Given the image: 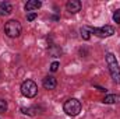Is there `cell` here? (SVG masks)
Wrapping results in <instances>:
<instances>
[{"mask_svg": "<svg viewBox=\"0 0 120 119\" xmlns=\"http://www.w3.org/2000/svg\"><path fill=\"white\" fill-rule=\"evenodd\" d=\"M105 60H106V64H108V67H109V73H110L113 81L117 83V84H120V67H119V63H117L116 56H115L113 53L108 52V53L105 55Z\"/></svg>", "mask_w": 120, "mask_h": 119, "instance_id": "6da1fadb", "label": "cell"}, {"mask_svg": "<svg viewBox=\"0 0 120 119\" xmlns=\"http://www.w3.org/2000/svg\"><path fill=\"white\" fill-rule=\"evenodd\" d=\"M63 109H64V112H66L68 116H77V115L81 112L82 105H81V102H80L77 98H70V99H67V101L64 102Z\"/></svg>", "mask_w": 120, "mask_h": 119, "instance_id": "7a4b0ae2", "label": "cell"}, {"mask_svg": "<svg viewBox=\"0 0 120 119\" xmlns=\"http://www.w3.org/2000/svg\"><path fill=\"white\" fill-rule=\"evenodd\" d=\"M21 31H22V27H21L20 21H17V20H10V21H7L6 25H4V32H6V35L10 36V38H17V36H20Z\"/></svg>", "mask_w": 120, "mask_h": 119, "instance_id": "3957f363", "label": "cell"}, {"mask_svg": "<svg viewBox=\"0 0 120 119\" xmlns=\"http://www.w3.org/2000/svg\"><path fill=\"white\" fill-rule=\"evenodd\" d=\"M21 94L27 98H34L38 94V86L32 80H25L21 84Z\"/></svg>", "mask_w": 120, "mask_h": 119, "instance_id": "277c9868", "label": "cell"}, {"mask_svg": "<svg viewBox=\"0 0 120 119\" xmlns=\"http://www.w3.org/2000/svg\"><path fill=\"white\" fill-rule=\"evenodd\" d=\"M90 34H94L99 38H108V36H112L115 34V28L112 25H105V27H101V28H95V27H87Z\"/></svg>", "mask_w": 120, "mask_h": 119, "instance_id": "5b68a950", "label": "cell"}, {"mask_svg": "<svg viewBox=\"0 0 120 119\" xmlns=\"http://www.w3.org/2000/svg\"><path fill=\"white\" fill-rule=\"evenodd\" d=\"M81 7H82V3H81L80 0H68V1L66 3V8H67V11L71 13V14L78 13V11L81 10Z\"/></svg>", "mask_w": 120, "mask_h": 119, "instance_id": "8992f818", "label": "cell"}, {"mask_svg": "<svg viewBox=\"0 0 120 119\" xmlns=\"http://www.w3.org/2000/svg\"><path fill=\"white\" fill-rule=\"evenodd\" d=\"M42 86L46 90H55L57 87V80H56V77H53V76H46V77L43 79V81H42Z\"/></svg>", "mask_w": 120, "mask_h": 119, "instance_id": "52a82bcc", "label": "cell"}, {"mask_svg": "<svg viewBox=\"0 0 120 119\" xmlns=\"http://www.w3.org/2000/svg\"><path fill=\"white\" fill-rule=\"evenodd\" d=\"M13 13V4L8 1H1L0 3V16H8Z\"/></svg>", "mask_w": 120, "mask_h": 119, "instance_id": "ba28073f", "label": "cell"}, {"mask_svg": "<svg viewBox=\"0 0 120 119\" xmlns=\"http://www.w3.org/2000/svg\"><path fill=\"white\" fill-rule=\"evenodd\" d=\"M41 7H42V1H39V0H30V1L25 3V10L27 11H35Z\"/></svg>", "mask_w": 120, "mask_h": 119, "instance_id": "9c48e42d", "label": "cell"}, {"mask_svg": "<svg viewBox=\"0 0 120 119\" xmlns=\"http://www.w3.org/2000/svg\"><path fill=\"white\" fill-rule=\"evenodd\" d=\"M119 101H120V95H117V94L106 95V97L102 99V102H103V104H116V102H119Z\"/></svg>", "mask_w": 120, "mask_h": 119, "instance_id": "30bf717a", "label": "cell"}, {"mask_svg": "<svg viewBox=\"0 0 120 119\" xmlns=\"http://www.w3.org/2000/svg\"><path fill=\"white\" fill-rule=\"evenodd\" d=\"M21 112H22L24 115L34 116V115H36V112H38V108H36V107H32V108H21Z\"/></svg>", "mask_w": 120, "mask_h": 119, "instance_id": "8fae6325", "label": "cell"}, {"mask_svg": "<svg viewBox=\"0 0 120 119\" xmlns=\"http://www.w3.org/2000/svg\"><path fill=\"white\" fill-rule=\"evenodd\" d=\"M49 53H50L53 58H59L60 55H61V49L57 48V46H55V45H52V46L49 48Z\"/></svg>", "mask_w": 120, "mask_h": 119, "instance_id": "7c38bea8", "label": "cell"}, {"mask_svg": "<svg viewBox=\"0 0 120 119\" xmlns=\"http://www.w3.org/2000/svg\"><path fill=\"white\" fill-rule=\"evenodd\" d=\"M7 108H8V105H7V101L0 98V114H4V112H7Z\"/></svg>", "mask_w": 120, "mask_h": 119, "instance_id": "4fadbf2b", "label": "cell"}, {"mask_svg": "<svg viewBox=\"0 0 120 119\" xmlns=\"http://www.w3.org/2000/svg\"><path fill=\"white\" fill-rule=\"evenodd\" d=\"M81 36H82V39H85V41L90 39V31H88L87 27H82V28H81Z\"/></svg>", "mask_w": 120, "mask_h": 119, "instance_id": "5bb4252c", "label": "cell"}, {"mask_svg": "<svg viewBox=\"0 0 120 119\" xmlns=\"http://www.w3.org/2000/svg\"><path fill=\"white\" fill-rule=\"evenodd\" d=\"M59 67H60L59 62H53V63L50 64V71H52V73H55V71H57V70H59Z\"/></svg>", "mask_w": 120, "mask_h": 119, "instance_id": "9a60e30c", "label": "cell"}, {"mask_svg": "<svg viewBox=\"0 0 120 119\" xmlns=\"http://www.w3.org/2000/svg\"><path fill=\"white\" fill-rule=\"evenodd\" d=\"M113 21H115V23H117V24H120V8H119V10H116V11L113 13Z\"/></svg>", "mask_w": 120, "mask_h": 119, "instance_id": "2e32d148", "label": "cell"}, {"mask_svg": "<svg viewBox=\"0 0 120 119\" xmlns=\"http://www.w3.org/2000/svg\"><path fill=\"white\" fill-rule=\"evenodd\" d=\"M36 17H38V14H36V13H30V14L27 16V20H28V21H34Z\"/></svg>", "mask_w": 120, "mask_h": 119, "instance_id": "e0dca14e", "label": "cell"}]
</instances>
